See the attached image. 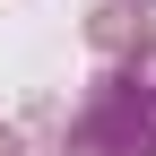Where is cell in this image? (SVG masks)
Here are the masks:
<instances>
[{"mask_svg": "<svg viewBox=\"0 0 156 156\" xmlns=\"http://www.w3.org/2000/svg\"><path fill=\"white\" fill-rule=\"evenodd\" d=\"M61 156H156V44L95 69V87L69 113Z\"/></svg>", "mask_w": 156, "mask_h": 156, "instance_id": "cell-1", "label": "cell"}, {"mask_svg": "<svg viewBox=\"0 0 156 156\" xmlns=\"http://www.w3.org/2000/svg\"><path fill=\"white\" fill-rule=\"evenodd\" d=\"M87 35H95V52H113V61H122V52H139V44H147V9H122V0H104V9L87 17Z\"/></svg>", "mask_w": 156, "mask_h": 156, "instance_id": "cell-2", "label": "cell"}, {"mask_svg": "<svg viewBox=\"0 0 156 156\" xmlns=\"http://www.w3.org/2000/svg\"><path fill=\"white\" fill-rule=\"evenodd\" d=\"M0 156H26V139H17V130H9V122H0Z\"/></svg>", "mask_w": 156, "mask_h": 156, "instance_id": "cell-3", "label": "cell"}, {"mask_svg": "<svg viewBox=\"0 0 156 156\" xmlns=\"http://www.w3.org/2000/svg\"><path fill=\"white\" fill-rule=\"evenodd\" d=\"M122 9H156V0H122Z\"/></svg>", "mask_w": 156, "mask_h": 156, "instance_id": "cell-4", "label": "cell"}]
</instances>
